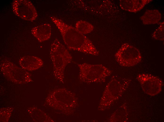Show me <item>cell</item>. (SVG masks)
<instances>
[{
  "instance_id": "8fae6325",
  "label": "cell",
  "mask_w": 164,
  "mask_h": 122,
  "mask_svg": "<svg viewBox=\"0 0 164 122\" xmlns=\"http://www.w3.org/2000/svg\"><path fill=\"white\" fill-rule=\"evenodd\" d=\"M161 18V15L157 10H148L146 11L140 17V19L144 25L156 24Z\"/></svg>"
},
{
  "instance_id": "277c9868",
  "label": "cell",
  "mask_w": 164,
  "mask_h": 122,
  "mask_svg": "<svg viewBox=\"0 0 164 122\" xmlns=\"http://www.w3.org/2000/svg\"><path fill=\"white\" fill-rule=\"evenodd\" d=\"M115 57L119 65L126 67L134 66L139 63L142 59L139 50L127 43L122 45L115 53Z\"/></svg>"
},
{
  "instance_id": "8992f818",
  "label": "cell",
  "mask_w": 164,
  "mask_h": 122,
  "mask_svg": "<svg viewBox=\"0 0 164 122\" xmlns=\"http://www.w3.org/2000/svg\"><path fill=\"white\" fill-rule=\"evenodd\" d=\"M15 14L25 20L33 21L38 16L37 10L32 3L28 0H15L12 4Z\"/></svg>"
},
{
  "instance_id": "9c48e42d",
  "label": "cell",
  "mask_w": 164,
  "mask_h": 122,
  "mask_svg": "<svg viewBox=\"0 0 164 122\" xmlns=\"http://www.w3.org/2000/svg\"><path fill=\"white\" fill-rule=\"evenodd\" d=\"M31 32L37 40L41 42L50 38L52 34L51 26L48 23L42 24L33 28Z\"/></svg>"
},
{
  "instance_id": "5b68a950",
  "label": "cell",
  "mask_w": 164,
  "mask_h": 122,
  "mask_svg": "<svg viewBox=\"0 0 164 122\" xmlns=\"http://www.w3.org/2000/svg\"><path fill=\"white\" fill-rule=\"evenodd\" d=\"M0 67L4 75L12 82L22 84L31 81L29 73L9 60L5 59L1 60Z\"/></svg>"
},
{
  "instance_id": "6da1fadb",
  "label": "cell",
  "mask_w": 164,
  "mask_h": 122,
  "mask_svg": "<svg viewBox=\"0 0 164 122\" xmlns=\"http://www.w3.org/2000/svg\"><path fill=\"white\" fill-rule=\"evenodd\" d=\"M60 32L63 41L69 49L97 56L99 52L91 41L75 28L54 16L50 17Z\"/></svg>"
},
{
  "instance_id": "4fadbf2b",
  "label": "cell",
  "mask_w": 164,
  "mask_h": 122,
  "mask_svg": "<svg viewBox=\"0 0 164 122\" xmlns=\"http://www.w3.org/2000/svg\"><path fill=\"white\" fill-rule=\"evenodd\" d=\"M164 22L160 23L159 26L153 32L152 34V37L154 39L160 41L164 40Z\"/></svg>"
},
{
  "instance_id": "7a4b0ae2",
  "label": "cell",
  "mask_w": 164,
  "mask_h": 122,
  "mask_svg": "<svg viewBox=\"0 0 164 122\" xmlns=\"http://www.w3.org/2000/svg\"><path fill=\"white\" fill-rule=\"evenodd\" d=\"M49 55L54 76L57 79L62 82L65 69L67 65L71 62L72 56L65 47L56 38L51 45Z\"/></svg>"
},
{
  "instance_id": "7c38bea8",
  "label": "cell",
  "mask_w": 164,
  "mask_h": 122,
  "mask_svg": "<svg viewBox=\"0 0 164 122\" xmlns=\"http://www.w3.org/2000/svg\"><path fill=\"white\" fill-rule=\"evenodd\" d=\"M75 28L79 32L84 35L90 33L94 29L91 24L82 20L77 21L75 23Z\"/></svg>"
},
{
  "instance_id": "3957f363",
  "label": "cell",
  "mask_w": 164,
  "mask_h": 122,
  "mask_svg": "<svg viewBox=\"0 0 164 122\" xmlns=\"http://www.w3.org/2000/svg\"><path fill=\"white\" fill-rule=\"evenodd\" d=\"M80 70V78L83 81L100 82L105 80L111 71L101 64H91L86 63L78 64Z\"/></svg>"
},
{
  "instance_id": "30bf717a",
  "label": "cell",
  "mask_w": 164,
  "mask_h": 122,
  "mask_svg": "<svg viewBox=\"0 0 164 122\" xmlns=\"http://www.w3.org/2000/svg\"><path fill=\"white\" fill-rule=\"evenodd\" d=\"M152 0H120L119 6L123 10L136 12L141 10Z\"/></svg>"
},
{
  "instance_id": "52a82bcc",
  "label": "cell",
  "mask_w": 164,
  "mask_h": 122,
  "mask_svg": "<svg viewBox=\"0 0 164 122\" xmlns=\"http://www.w3.org/2000/svg\"><path fill=\"white\" fill-rule=\"evenodd\" d=\"M136 79L143 90L150 95H154L161 91L163 85L162 81L156 76L147 74L138 75Z\"/></svg>"
},
{
  "instance_id": "ba28073f",
  "label": "cell",
  "mask_w": 164,
  "mask_h": 122,
  "mask_svg": "<svg viewBox=\"0 0 164 122\" xmlns=\"http://www.w3.org/2000/svg\"><path fill=\"white\" fill-rule=\"evenodd\" d=\"M19 63L21 67L25 70L31 71L38 69L44 65L42 60L35 56H23L19 59Z\"/></svg>"
}]
</instances>
